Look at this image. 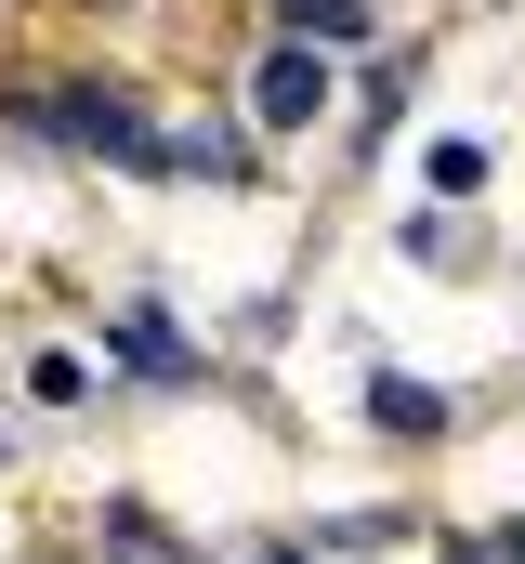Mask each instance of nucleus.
Masks as SVG:
<instances>
[{"mask_svg": "<svg viewBox=\"0 0 525 564\" xmlns=\"http://www.w3.org/2000/svg\"><path fill=\"white\" fill-rule=\"evenodd\" d=\"M250 106H262V132H302V119H329V66H315V40H289V53H262Z\"/></svg>", "mask_w": 525, "mask_h": 564, "instance_id": "2", "label": "nucleus"}, {"mask_svg": "<svg viewBox=\"0 0 525 564\" xmlns=\"http://www.w3.org/2000/svg\"><path fill=\"white\" fill-rule=\"evenodd\" d=\"M460 564H500V552H460Z\"/></svg>", "mask_w": 525, "mask_h": 564, "instance_id": "9", "label": "nucleus"}, {"mask_svg": "<svg viewBox=\"0 0 525 564\" xmlns=\"http://www.w3.org/2000/svg\"><path fill=\"white\" fill-rule=\"evenodd\" d=\"M289 40H368V0H289Z\"/></svg>", "mask_w": 525, "mask_h": 564, "instance_id": "6", "label": "nucleus"}, {"mask_svg": "<svg viewBox=\"0 0 525 564\" xmlns=\"http://www.w3.org/2000/svg\"><path fill=\"white\" fill-rule=\"evenodd\" d=\"M40 132L93 144V158H131V171H171V132H144V106H119V93H53Z\"/></svg>", "mask_w": 525, "mask_h": 564, "instance_id": "1", "label": "nucleus"}, {"mask_svg": "<svg viewBox=\"0 0 525 564\" xmlns=\"http://www.w3.org/2000/svg\"><path fill=\"white\" fill-rule=\"evenodd\" d=\"M262 564H315V552H262Z\"/></svg>", "mask_w": 525, "mask_h": 564, "instance_id": "8", "label": "nucleus"}, {"mask_svg": "<svg viewBox=\"0 0 525 564\" xmlns=\"http://www.w3.org/2000/svg\"><path fill=\"white\" fill-rule=\"evenodd\" d=\"M500 564H525V525H500Z\"/></svg>", "mask_w": 525, "mask_h": 564, "instance_id": "7", "label": "nucleus"}, {"mask_svg": "<svg viewBox=\"0 0 525 564\" xmlns=\"http://www.w3.org/2000/svg\"><path fill=\"white\" fill-rule=\"evenodd\" d=\"M106 552H119V564H184L171 539H158V512H131V499L106 512Z\"/></svg>", "mask_w": 525, "mask_h": 564, "instance_id": "5", "label": "nucleus"}, {"mask_svg": "<svg viewBox=\"0 0 525 564\" xmlns=\"http://www.w3.org/2000/svg\"><path fill=\"white\" fill-rule=\"evenodd\" d=\"M106 341H119L131 368H144V381H184V368H197V341H184V328H171V315H158V302H131L119 328H106Z\"/></svg>", "mask_w": 525, "mask_h": 564, "instance_id": "3", "label": "nucleus"}, {"mask_svg": "<svg viewBox=\"0 0 525 564\" xmlns=\"http://www.w3.org/2000/svg\"><path fill=\"white\" fill-rule=\"evenodd\" d=\"M368 408H382V433H407V446L447 433V394H433V381H368Z\"/></svg>", "mask_w": 525, "mask_h": 564, "instance_id": "4", "label": "nucleus"}]
</instances>
